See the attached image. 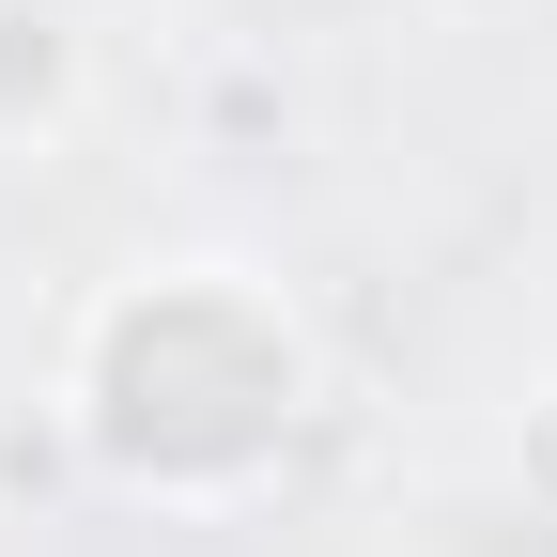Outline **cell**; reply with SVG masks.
<instances>
[{
  "instance_id": "obj_1",
  "label": "cell",
  "mask_w": 557,
  "mask_h": 557,
  "mask_svg": "<svg viewBox=\"0 0 557 557\" xmlns=\"http://www.w3.org/2000/svg\"><path fill=\"white\" fill-rule=\"evenodd\" d=\"M310 325L278 278L248 263H139L78 310V357H62V418L78 449L156 511H218L295 449L310 418Z\"/></svg>"
},
{
  "instance_id": "obj_3",
  "label": "cell",
  "mask_w": 557,
  "mask_h": 557,
  "mask_svg": "<svg viewBox=\"0 0 557 557\" xmlns=\"http://www.w3.org/2000/svg\"><path fill=\"white\" fill-rule=\"evenodd\" d=\"M527 465H542V480H557V418H542V449H527Z\"/></svg>"
},
{
  "instance_id": "obj_2",
  "label": "cell",
  "mask_w": 557,
  "mask_h": 557,
  "mask_svg": "<svg viewBox=\"0 0 557 557\" xmlns=\"http://www.w3.org/2000/svg\"><path fill=\"white\" fill-rule=\"evenodd\" d=\"M94 109V32L62 0H0V156H62Z\"/></svg>"
}]
</instances>
